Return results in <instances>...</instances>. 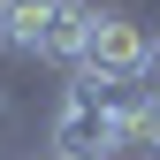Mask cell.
<instances>
[{
  "instance_id": "obj_1",
  "label": "cell",
  "mask_w": 160,
  "mask_h": 160,
  "mask_svg": "<svg viewBox=\"0 0 160 160\" xmlns=\"http://www.w3.org/2000/svg\"><path fill=\"white\" fill-rule=\"evenodd\" d=\"M114 152H122V122L84 92V76H69L46 130V160H114Z\"/></svg>"
},
{
  "instance_id": "obj_2",
  "label": "cell",
  "mask_w": 160,
  "mask_h": 160,
  "mask_svg": "<svg viewBox=\"0 0 160 160\" xmlns=\"http://www.w3.org/2000/svg\"><path fill=\"white\" fill-rule=\"evenodd\" d=\"M152 31H145V15H130V8H99L92 15V46H84V69L92 76H145L152 69Z\"/></svg>"
},
{
  "instance_id": "obj_3",
  "label": "cell",
  "mask_w": 160,
  "mask_h": 160,
  "mask_svg": "<svg viewBox=\"0 0 160 160\" xmlns=\"http://www.w3.org/2000/svg\"><path fill=\"white\" fill-rule=\"evenodd\" d=\"M92 0H53L46 8V38H38V61H53V69H84V46H92Z\"/></svg>"
},
{
  "instance_id": "obj_4",
  "label": "cell",
  "mask_w": 160,
  "mask_h": 160,
  "mask_svg": "<svg viewBox=\"0 0 160 160\" xmlns=\"http://www.w3.org/2000/svg\"><path fill=\"white\" fill-rule=\"evenodd\" d=\"M46 8L53 0H8V23H0V53L38 61V38H46Z\"/></svg>"
},
{
  "instance_id": "obj_5",
  "label": "cell",
  "mask_w": 160,
  "mask_h": 160,
  "mask_svg": "<svg viewBox=\"0 0 160 160\" xmlns=\"http://www.w3.org/2000/svg\"><path fill=\"white\" fill-rule=\"evenodd\" d=\"M122 152H137V160H160V107H137L130 122H122Z\"/></svg>"
},
{
  "instance_id": "obj_6",
  "label": "cell",
  "mask_w": 160,
  "mask_h": 160,
  "mask_svg": "<svg viewBox=\"0 0 160 160\" xmlns=\"http://www.w3.org/2000/svg\"><path fill=\"white\" fill-rule=\"evenodd\" d=\"M0 23H8V0H0Z\"/></svg>"
},
{
  "instance_id": "obj_7",
  "label": "cell",
  "mask_w": 160,
  "mask_h": 160,
  "mask_svg": "<svg viewBox=\"0 0 160 160\" xmlns=\"http://www.w3.org/2000/svg\"><path fill=\"white\" fill-rule=\"evenodd\" d=\"M31 160H38V152H31Z\"/></svg>"
}]
</instances>
